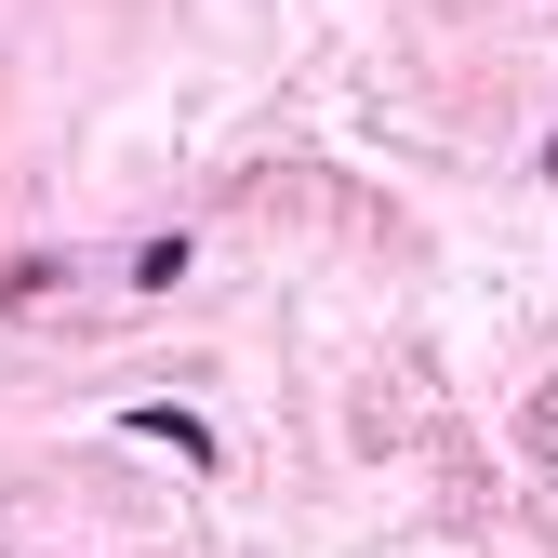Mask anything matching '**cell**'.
Here are the masks:
<instances>
[{
    "label": "cell",
    "instance_id": "obj_1",
    "mask_svg": "<svg viewBox=\"0 0 558 558\" xmlns=\"http://www.w3.org/2000/svg\"><path fill=\"white\" fill-rule=\"evenodd\" d=\"M133 426H147V439H173L186 465H214V426H199V412H160V399H147V412H133Z\"/></svg>",
    "mask_w": 558,
    "mask_h": 558
},
{
    "label": "cell",
    "instance_id": "obj_2",
    "mask_svg": "<svg viewBox=\"0 0 558 558\" xmlns=\"http://www.w3.org/2000/svg\"><path fill=\"white\" fill-rule=\"evenodd\" d=\"M545 173H558V133H545Z\"/></svg>",
    "mask_w": 558,
    "mask_h": 558
}]
</instances>
